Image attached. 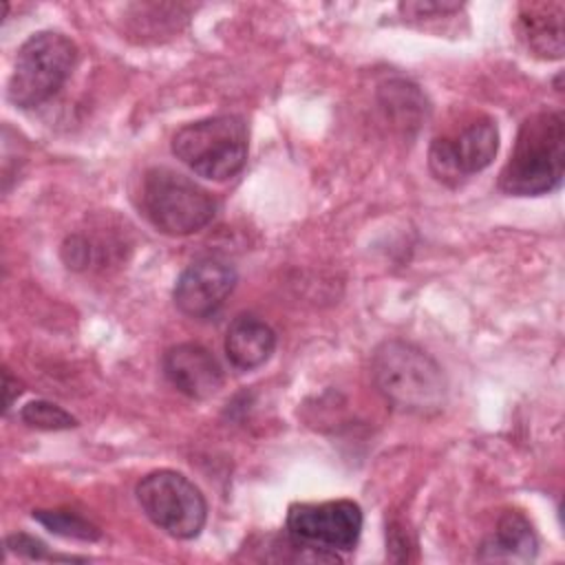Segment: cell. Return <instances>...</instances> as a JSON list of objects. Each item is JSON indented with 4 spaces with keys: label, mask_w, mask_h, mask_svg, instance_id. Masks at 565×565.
I'll return each mask as SVG.
<instances>
[{
    "label": "cell",
    "mask_w": 565,
    "mask_h": 565,
    "mask_svg": "<svg viewBox=\"0 0 565 565\" xmlns=\"http://www.w3.org/2000/svg\"><path fill=\"white\" fill-rule=\"evenodd\" d=\"M371 377L382 397L397 411L433 415L446 404V375L417 344L384 340L371 355Z\"/></svg>",
    "instance_id": "obj_1"
},
{
    "label": "cell",
    "mask_w": 565,
    "mask_h": 565,
    "mask_svg": "<svg viewBox=\"0 0 565 565\" xmlns=\"http://www.w3.org/2000/svg\"><path fill=\"white\" fill-rule=\"evenodd\" d=\"M565 166V119L558 110L530 115L516 135L499 188L510 196H539L556 190Z\"/></svg>",
    "instance_id": "obj_2"
},
{
    "label": "cell",
    "mask_w": 565,
    "mask_h": 565,
    "mask_svg": "<svg viewBox=\"0 0 565 565\" xmlns=\"http://www.w3.org/2000/svg\"><path fill=\"white\" fill-rule=\"evenodd\" d=\"M247 124L238 115L205 117L179 128L172 137L174 157L199 177L227 181L247 161Z\"/></svg>",
    "instance_id": "obj_3"
},
{
    "label": "cell",
    "mask_w": 565,
    "mask_h": 565,
    "mask_svg": "<svg viewBox=\"0 0 565 565\" xmlns=\"http://www.w3.org/2000/svg\"><path fill=\"white\" fill-rule=\"evenodd\" d=\"M141 207L159 232L188 236L212 223L218 203L185 174L170 168H152L143 177Z\"/></svg>",
    "instance_id": "obj_4"
},
{
    "label": "cell",
    "mask_w": 565,
    "mask_h": 565,
    "mask_svg": "<svg viewBox=\"0 0 565 565\" xmlns=\"http://www.w3.org/2000/svg\"><path fill=\"white\" fill-rule=\"evenodd\" d=\"M77 46L64 33L40 31L31 35L15 55L9 77V102L18 108H35L49 102L68 79Z\"/></svg>",
    "instance_id": "obj_5"
},
{
    "label": "cell",
    "mask_w": 565,
    "mask_h": 565,
    "mask_svg": "<svg viewBox=\"0 0 565 565\" xmlns=\"http://www.w3.org/2000/svg\"><path fill=\"white\" fill-rule=\"evenodd\" d=\"M137 501L143 514L174 539H194L207 519L201 490L177 470L148 472L137 483Z\"/></svg>",
    "instance_id": "obj_6"
},
{
    "label": "cell",
    "mask_w": 565,
    "mask_h": 565,
    "mask_svg": "<svg viewBox=\"0 0 565 565\" xmlns=\"http://www.w3.org/2000/svg\"><path fill=\"white\" fill-rule=\"evenodd\" d=\"M362 532V510L355 501L294 503L287 512V534L294 545L322 554L349 552Z\"/></svg>",
    "instance_id": "obj_7"
},
{
    "label": "cell",
    "mask_w": 565,
    "mask_h": 565,
    "mask_svg": "<svg viewBox=\"0 0 565 565\" xmlns=\"http://www.w3.org/2000/svg\"><path fill=\"white\" fill-rule=\"evenodd\" d=\"M499 150V130L490 117L475 119L463 130L437 137L428 150L430 172L444 183H459L488 168Z\"/></svg>",
    "instance_id": "obj_8"
},
{
    "label": "cell",
    "mask_w": 565,
    "mask_h": 565,
    "mask_svg": "<svg viewBox=\"0 0 565 565\" xmlns=\"http://www.w3.org/2000/svg\"><path fill=\"white\" fill-rule=\"evenodd\" d=\"M234 287L236 271L230 263L218 258H203L192 263L177 278L172 300L183 316L203 320L223 307Z\"/></svg>",
    "instance_id": "obj_9"
},
{
    "label": "cell",
    "mask_w": 565,
    "mask_h": 565,
    "mask_svg": "<svg viewBox=\"0 0 565 565\" xmlns=\"http://www.w3.org/2000/svg\"><path fill=\"white\" fill-rule=\"evenodd\" d=\"M163 373L170 384L192 397L207 399L223 386V369L210 349L196 342H183L163 353Z\"/></svg>",
    "instance_id": "obj_10"
},
{
    "label": "cell",
    "mask_w": 565,
    "mask_h": 565,
    "mask_svg": "<svg viewBox=\"0 0 565 565\" xmlns=\"http://www.w3.org/2000/svg\"><path fill=\"white\" fill-rule=\"evenodd\" d=\"M276 349L274 329L252 313L236 316L225 333V355L238 371H254L263 366Z\"/></svg>",
    "instance_id": "obj_11"
},
{
    "label": "cell",
    "mask_w": 565,
    "mask_h": 565,
    "mask_svg": "<svg viewBox=\"0 0 565 565\" xmlns=\"http://www.w3.org/2000/svg\"><path fill=\"white\" fill-rule=\"evenodd\" d=\"M563 4L561 2H539L525 4L519 13V33L525 46L543 57H563Z\"/></svg>",
    "instance_id": "obj_12"
},
{
    "label": "cell",
    "mask_w": 565,
    "mask_h": 565,
    "mask_svg": "<svg viewBox=\"0 0 565 565\" xmlns=\"http://www.w3.org/2000/svg\"><path fill=\"white\" fill-rule=\"evenodd\" d=\"M539 550L536 534L530 521L521 512H505L494 534L481 545L479 561H505V563H527L534 561Z\"/></svg>",
    "instance_id": "obj_13"
},
{
    "label": "cell",
    "mask_w": 565,
    "mask_h": 565,
    "mask_svg": "<svg viewBox=\"0 0 565 565\" xmlns=\"http://www.w3.org/2000/svg\"><path fill=\"white\" fill-rule=\"evenodd\" d=\"M33 519L42 523L53 534L77 539V541H97L102 532L88 519L73 510H33Z\"/></svg>",
    "instance_id": "obj_14"
},
{
    "label": "cell",
    "mask_w": 565,
    "mask_h": 565,
    "mask_svg": "<svg viewBox=\"0 0 565 565\" xmlns=\"http://www.w3.org/2000/svg\"><path fill=\"white\" fill-rule=\"evenodd\" d=\"M20 417L26 426L40 428V430H66L77 426V419L71 413H66L62 406L46 399L29 402L20 411Z\"/></svg>",
    "instance_id": "obj_15"
},
{
    "label": "cell",
    "mask_w": 565,
    "mask_h": 565,
    "mask_svg": "<svg viewBox=\"0 0 565 565\" xmlns=\"http://www.w3.org/2000/svg\"><path fill=\"white\" fill-rule=\"evenodd\" d=\"M7 552H13L18 556H24V558H31V561H86L82 556H62V554H53L49 552V547L31 536V534H24V532H15V534H9L7 541Z\"/></svg>",
    "instance_id": "obj_16"
},
{
    "label": "cell",
    "mask_w": 565,
    "mask_h": 565,
    "mask_svg": "<svg viewBox=\"0 0 565 565\" xmlns=\"http://www.w3.org/2000/svg\"><path fill=\"white\" fill-rule=\"evenodd\" d=\"M22 395V384L18 382V377L11 375L9 369H4V411H9L15 402V397Z\"/></svg>",
    "instance_id": "obj_17"
}]
</instances>
